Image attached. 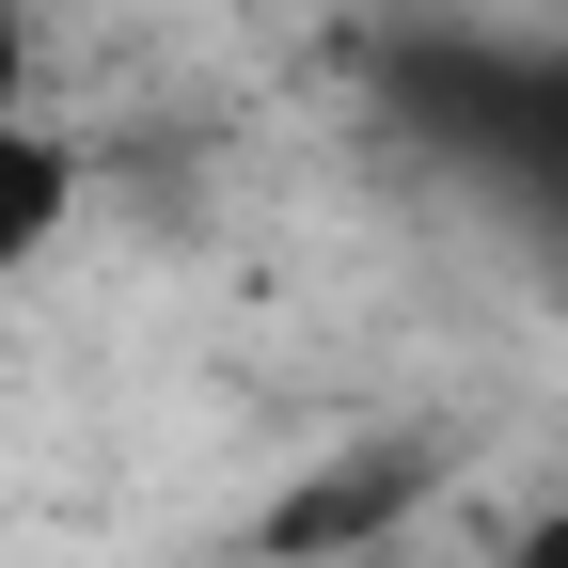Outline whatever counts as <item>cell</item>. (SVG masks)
I'll return each instance as SVG.
<instances>
[{"mask_svg":"<svg viewBox=\"0 0 568 568\" xmlns=\"http://www.w3.org/2000/svg\"><path fill=\"white\" fill-rule=\"evenodd\" d=\"M410 489H426V443H379V458H347L332 489H301V506L268 521V552H332V537H379V521L410 506Z\"/></svg>","mask_w":568,"mask_h":568,"instance_id":"7a4b0ae2","label":"cell"},{"mask_svg":"<svg viewBox=\"0 0 568 568\" xmlns=\"http://www.w3.org/2000/svg\"><path fill=\"white\" fill-rule=\"evenodd\" d=\"M63 222H80V142H63L32 95H0V284H17Z\"/></svg>","mask_w":568,"mask_h":568,"instance_id":"6da1fadb","label":"cell"},{"mask_svg":"<svg viewBox=\"0 0 568 568\" xmlns=\"http://www.w3.org/2000/svg\"><path fill=\"white\" fill-rule=\"evenodd\" d=\"M521 568H568V521H537V537H521Z\"/></svg>","mask_w":568,"mask_h":568,"instance_id":"277c9868","label":"cell"},{"mask_svg":"<svg viewBox=\"0 0 568 568\" xmlns=\"http://www.w3.org/2000/svg\"><path fill=\"white\" fill-rule=\"evenodd\" d=\"M0 95H32V32H17V0H0Z\"/></svg>","mask_w":568,"mask_h":568,"instance_id":"3957f363","label":"cell"}]
</instances>
